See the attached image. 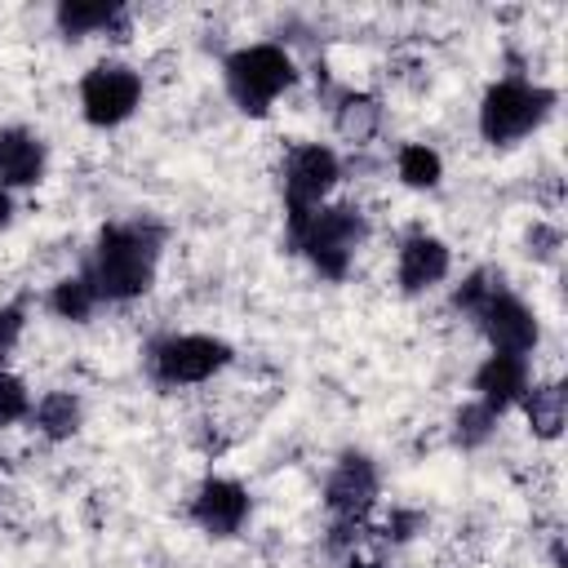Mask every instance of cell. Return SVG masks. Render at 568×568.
<instances>
[{"mask_svg": "<svg viewBox=\"0 0 568 568\" xmlns=\"http://www.w3.org/2000/svg\"><path fill=\"white\" fill-rule=\"evenodd\" d=\"M448 271H453V248L430 231H413L395 253V284L408 297L430 293L435 284L448 280Z\"/></svg>", "mask_w": 568, "mask_h": 568, "instance_id": "obj_11", "label": "cell"}, {"mask_svg": "<svg viewBox=\"0 0 568 568\" xmlns=\"http://www.w3.org/2000/svg\"><path fill=\"white\" fill-rule=\"evenodd\" d=\"M222 84H226V98L244 115H266L297 84V62H293V53L284 44L253 40V44H240L235 53H226Z\"/></svg>", "mask_w": 568, "mask_h": 568, "instance_id": "obj_3", "label": "cell"}, {"mask_svg": "<svg viewBox=\"0 0 568 568\" xmlns=\"http://www.w3.org/2000/svg\"><path fill=\"white\" fill-rule=\"evenodd\" d=\"M524 417H528V430L532 439H559L564 430V417H568V404H564V386L559 382H532L519 399Z\"/></svg>", "mask_w": 568, "mask_h": 568, "instance_id": "obj_17", "label": "cell"}, {"mask_svg": "<svg viewBox=\"0 0 568 568\" xmlns=\"http://www.w3.org/2000/svg\"><path fill=\"white\" fill-rule=\"evenodd\" d=\"M31 390H27V382L18 377V373H9V368H0V430L4 426H18V422H27L31 417Z\"/></svg>", "mask_w": 568, "mask_h": 568, "instance_id": "obj_21", "label": "cell"}, {"mask_svg": "<svg viewBox=\"0 0 568 568\" xmlns=\"http://www.w3.org/2000/svg\"><path fill=\"white\" fill-rule=\"evenodd\" d=\"M342 568H386V564H377V559H346Z\"/></svg>", "mask_w": 568, "mask_h": 568, "instance_id": "obj_25", "label": "cell"}, {"mask_svg": "<svg viewBox=\"0 0 568 568\" xmlns=\"http://www.w3.org/2000/svg\"><path fill=\"white\" fill-rule=\"evenodd\" d=\"M333 129H337L342 142L364 146L382 129V102L373 93H364V89H346L337 98V106H333Z\"/></svg>", "mask_w": 568, "mask_h": 568, "instance_id": "obj_16", "label": "cell"}, {"mask_svg": "<svg viewBox=\"0 0 568 568\" xmlns=\"http://www.w3.org/2000/svg\"><path fill=\"white\" fill-rule=\"evenodd\" d=\"M13 213H18V204H13V191H4V186H0V231L13 222Z\"/></svg>", "mask_w": 568, "mask_h": 568, "instance_id": "obj_24", "label": "cell"}, {"mask_svg": "<svg viewBox=\"0 0 568 568\" xmlns=\"http://www.w3.org/2000/svg\"><path fill=\"white\" fill-rule=\"evenodd\" d=\"M231 364V342L213 333H169L146 351V368L160 386H204Z\"/></svg>", "mask_w": 568, "mask_h": 568, "instance_id": "obj_5", "label": "cell"}, {"mask_svg": "<svg viewBox=\"0 0 568 568\" xmlns=\"http://www.w3.org/2000/svg\"><path fill=\"white\" fill-rule=\"evenodd\" d=\"M27 333V306L22 302H4L0 306V355H9Z\"/></svg>", "mask_w": 568, "mask_h": 568, "instance_id": "obj_22", "label": "cell"}, {"mask_svg": "<svg viewBox=\"0 0 568 568\" xmlns=\"http://www.w3.org/2000/svg\"><path fill=\"white\" fill-rule=\"evenodd\" d=\"M470 324L488 337V346L493 351H506V355H532L537 351V342H541V320H537V311L519 297V293H510L506 284L501 288H493L484 302H479V311L470 315Z\"/></svg>", "mask_w": 568, "mask_h": 568, "instance_id": "obj_8", "label": "cell"}, {"mask_svg": "<svg viewBox=\"0 0 568 568\" xmlns=\"http://www.w3.org/2000/svg\"><path fill=\"white\" fill-rule=\"evenodd\" d=\"M413 528H422V515H417V510H395V515L386 519V537H395V541L413 537Z\"/></svg>", "mask_w": 568, "mask_h": 568, "instance_id": "obj_23", "label": "cell"}, {"mask_svg": "<svg viewBox=\"0 0 568 568\" xmlns=\"http://www.w3.org/2000/svg\"><path fill=\"white\" fill-rule=\"evenodd\" d=\"M253 515V497L240 479L226 475H209L195 493H191V524L209 537H235Z\"/></svg>", "mask_w": 568, "mask_h": 568, "instance_id": "obj_10", "label": "cell"}, {"mask_svg": "<svg viewBox=\"0 0 568 568\" xmlns=\"http://www.w3.org/2000/svg\"><path fill=\"white\" fill-rule=\"evenodd\" d=\"M395 178L408 191H435L439 178H444V155L430 142H404L395 151Z\"/></svg>", "mask_w": 568, "mask_h": 568, "instance_id": "obj_18", "label": "cell"}, {"mask_svg": "<svg viewBox=\"0 0 568 568\" xmlns=\"http://www.w3.org/2000/svg\"><path fill=\"white\" fill-rule=\"evenodd\" d=\"M49 151L40 142V133L31 129H0V186L4 191H22L36 186L44 178Z\"/></svg>", "mask_w": 568, "mask_h": 568, "instance_id": "obj_13", "label": "cell"}, {"mask_svg": "<svg viewBox=\"0 0 568 568\" xmlns=\"http://www.w3.org/2000/svg\"><path fill=\"white\" fill-rule=\"evenodd\" d=\"M124 4H111V0H62L53 9V22L67 40H84V36H111L124 27Z\"/></svg>", "mask_w": 568, "mask_h": 568, "instance_id": "obj_14", "label": "cell"}, {"mask_svg": "<svg viewBox=\"0 0 568 568\" xmlns=\"http://www.w3.org/2000/svg\"><path fill=\"white\" fill-rule=\"evenodd\" d=\"M368 235V217L355 204H320L306 217H288V240L293 248L315 266L324 280H346L351 262Z\"/></svg>", "mask_w": 568, "mask_h": 568, "instance_id": "obj_2", "label": "cell"}, {"mask_svg": "<svg viewBox=\"0 0 568 568\" xmlns=\"http://www.w3.org/2000/svg\"><path fill=\"white\" fill-rule=\"evenodd\" d=\"M27 422L36 426L40 439L62 444V439H71V435L84 426V399H80L75 390H44V395L31 404V417H27Z\"/></svg>", "mask_w": 568, "mask_h": 568, "instance_id": "obj_15", "label": "cell"}, {"mask_svg": "<svg viewBox=\"0 0 568 568\" xmlns=\"http://www.w3.org/2000/svg\"><path fill=\"white\" fill-rule=\"evenodd\" d=\"M98 306H102V297H98V288L89 284L84 271H80V275H62V280L49 288V311H53L58 320H67V324H84Z\"/></svg>", "mask_w": 568, "mask_h": 568, "instance_id": "obj_19", "label": "cell"}, {"mask_svg": "<svg viewBox=\"0 0 568 568\" xmlns=\"http://www.w3.org/2000/svg\"><path fill=\"white\" fill-rule=\"evenodd\" d=\"M142 106V75L129 62H93L80 75V115L93 129H115Z\"/></svg>", "mask_w": 568, "mask_h": 568, "instance_id": "obj_7", "label": "cell"}, {"mask_svg": "<svg viewBox=\"0 0 568 568\" xmlns=\"http://www.w3.org/2000/svg\"><path fill=\"white\" fill-rule=\"evenodd\" d=\"M550 106H555V93L546 84L506 75V80L488 84L479 98V138L493 146H515L546 124Z\"/></svg>", "mask_w": 568, "mask_h": 568, "instance_id": "obj_4", "label": "cell"}, {"mask_svg": "<svg viewBox=\"0 0 568 568\" xmlns=\"http://www.w3.org/2000/svg\"><path fill=\"white\" fill-rule=\"evenodd\" d=\"M382 497V475H377V462L364 457V453H342L324 479V506L337 524H364L368 510L377 506Z\"/></svg>", "mask_w": 568, "mask_h": 568, "instance_id": "obj_9", "label": "cell"}, {"mask_svg": "<svg viewBox=\"0 0 568 568\" xmlns=\"http://www.w3.org/2000/svg\"><path fill=\"white\" fill-rule=\"evenodd\" d=\"M342 182V160L328 142H297L284 155L280 169V191H284V209L288 217H306L311 209L328 204L333 186Z\"/></svg>", "mask_w": 568, "mask_h": 568, "instance_id": "obj_6", "label": "cell"}, {"mask_svg": "<svg viewBox=\"0 0 568 568\" xmlns=\"http://www.w3.org/2000/svg\"><path fill=\"white\" fill-rule=\"evenodd\" d=\"M532 386V368L524 355H506V351H488L470 377V390L479 404H488L497 417L506 408H515L524 399V390Z\"/></svg>", "mask_w": 568, "mask_h": 568, "instance_id": "obj_12", "label": "cell"}, {"mask_svg": "<svg viewBox=\"0 0 568 568\" xmlns=\"http://www.w3.org/2000/svg\"><path fill=\"white\" fill-rule=\"evenodd\" d=\"M155 271H160V231L151 222H111L98 235L93 257L84 266L102 302L142 297L155 284Z\"/></svg>", "mask_w": 568, "mask_h": 568, "instance_id": "obj_1", "label": "cell"}, {"mask_svg": "<svg viewBox=\"0 0 568 568\" xmlns=\"http://www.w3.org/2000/svg\"><path fill=\"white\" fill-rule=\"evenodd\" d=\"M497 422H501V417H497L488 404H479V399H466V404L457 408V417H453V439H457L462 448H484V444L493 439Z\"/></svg>", "mask_w": 568, "mask_h": 568, "instance_id": "obj_20", "label": "cell"}]
</instances>
